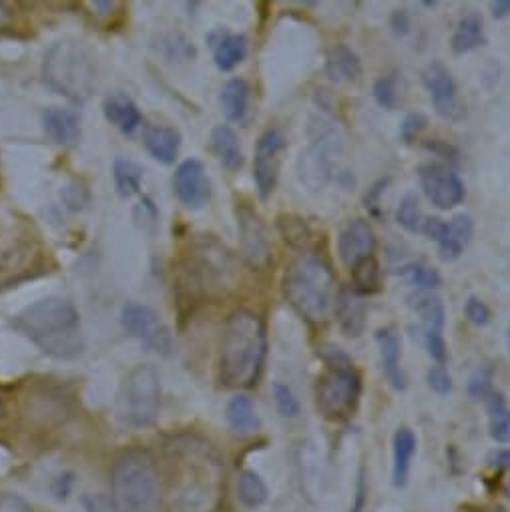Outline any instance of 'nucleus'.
<instances>
[{"label":"nucleus","instance_id":"f257e3e1","mask_svg":"<svg viewBox=\"0 0 510 512\" xmlns=\"http://www.w3.org/2000/svg\"><path fill=\"white\" fill-rule=\"evenodd\" d=\"M223 466L207 444L193 440L173 446L169 458V512H215L223 496Z\"/></svg>","mask_w":510,"mask_h":512},{"label":"nucleus","instance_id":"f03ea898","mask_svg":"<svg viewBox=\"0 0 510 512\" xmlns=\"http://www.w3.org/2000/svg\"><path fill=\"white\" fill-rule=\"evenodd\" d=\"M268 356V332L260 314L239 308L229 314L219 348V380L225 388L258 386Z\"/></svg>","mask_w":510,"mask_h":512},{"label":"nucleus","instance_id":"7ed1b4c3","mask_svg":"<svg viewBox=\"0 0 510 512\" xmlns=\"http://www.w3.org/2000/svg\"><path fill=\"white\" fill-rule=\"evenodd\" d=\"M13 326L49 358L77 360L85 350L79 312L65 298L53 296L25 308Z\"/></svg>","mask_w":510,"mask_h":512},{"label":"nucleus","instance_id":"20e7f679","mask_svg":"<svg viewBox=\"0 0 510 512\" xmlns=\"http://www.w3.org/2000/svg\"><path fill=\"white\" fill-rule=\"evenodd\" d=\"M340 286L334 270L318 255L302 253L294 258L282 278L286 302L310 324H326L340 296Z\"/></svg>","mask_w":510,"mask_h":512},{"label":"nucleus","instance_id":"39448f33","mask_svg":"<svg viewBox=\"0 0 510 512\" xmlns=\"http://www.w3.org/2000/svg\"><path fill=\"white\" fill-rule=\"evenodd\" d=\"M113 512H161L163 482L157 460L143 448L121 452L111 468Z\"/></svg>","mask_w":510,"mask_h":512},{"label":"nucleus","instance_id":"423d86ee","mask_svg":"<svg viewBox=\"0 0 510 512\" xmlns=\"http://www.w3.org/2000/svg\"><path fill=\"white\" fill-rule=\"evenodd\" d=\"M322 358L326 368L316 380V408L326 420H346L360 404L362 378L352 360L338 348H326Z\"/></svg>","mask_w":510,"mask_h":512},{"label":"nucleus","instance_id":"0eeeda50","mask_svg":"<svg viewBox=\"0 0 510 512\" xmlns=\"http://www.w3.org/2000/svg\"><path fill=\"white\" fill-rule=\"evenodd\" d=\"M45 79L69 99L85 101L97 85L95 59L81 43H59L45 59Z\"/></svg>","mask_w":510,"mask_h":512},{"label":"nucleus","instance_id":"6e6552de","mask_svg":"<svg viewBox=\"0 0 510 512\" xmlns=\"http://www.w3.org/2000/svg\"><path fill=\"white\" fill-rule=\"evenodd\" d=\"M119 416L133 428L155 424L161 410V378L153 366H137L125 378L119 402Z\"/></svg>","mask_w":510,"mask_h":512},{"label":"nucleus","instance_id":"1a4fd4ad","mask_svg":"<svg viewBox=\"0 0 510 512\" xmlns=\"http://www.w3.org/2000/svg\"><path fill=\"white\" fill-rule=\"evenodd\" d=\"M121 326L131 338L141 342L151 352L161 356L173 354V334L151 306L139 302L125 304L121 310Z\"/></svg>","mask_w":510,"mask_h":512},{"label":"nucleus","instance_id":"9d476101","mask_svg":"<svg viewBox=\"0 0 510 512\" xmlns=\"http://www.w3.org/2000/svg\"><path fill=\"white\" fill-rule=\"evenodd\" d=\"M237 229L243 260L253 270H266L274 258V245L264 217L249 205H237Z\"/></svg>","mask_w":510,"mask_h":512},{"label":"nucleus","instance_id":"9b49d317","mask_svg":"<svg viewBox=\"0 0 510 512\" xmlns=\"http://www.w3.org/2000/svg\"><path fill=\"white\" fill-rule=\"evenodd\" d=\"M286 151H288V137L278 127L264 131L258 143H255L253 181L262 199H268L274 193L280 179Z\"/></svg>","mask_w":510,"mask_h":512},{"label":"nucleus","instance_id":"f8f14e48","mask_svg":"<svg viewBox=\"0 0 510 512\" xmlns=\"http://www.w3.org/2000/svg\"><path fill=\"white\" fill-rule=\"evenodd\" d=\"M418 179L426 199L442 211L458 207L466 197V189L460 175L448 163L420 165Z\"/></svg>","mask_w":510,"mask_h":512},{"label":"nucleus","instance_id":"ddd939ff","mask_svg":"<svg viewBox=\"0 0 510 512\" xmlns=\"http://www.w3.org/2000/svg\"><path fill=\"white\" fill-rule=\"evenodd\" d=\"M197 270H193L203 288H229L235 280V260L225 245L213 237H205L197 245Z\"/></svg>","mask_w":510,"mask_h":512},{"label":"nucleus","instance_id":"4468645a","mask_svg":"<svg viewBox=\"0 0 510 512\" xmlns=\"http://www.w3.org/2000/svg\"><path fill=\"white\" fill-rule=\"evenodd\" d=\"M422 83L430 95L434 111L442 119L460 121L464 117V109L458 99L456 83H454L450 71L442 63L432 61L422 73Z\"/></svg>","mask_w":510,"mask_h":512},{"label":"nucleus","instance_id":"2eb2a0df","mask_svg":"<svg viewBox=\"0 0 510 512\" xmlns=\"http://www.w3.org/2000/svg\"><path fill=\"white\" fill-rule=\"evenodd\" d=\"M376 247H378V239H376L374 227L370 225L368 219H362V217L350 219L338 235V255H340V262L348 270H352L360 262L376 255Z\"/></svg>","mask_w":510,"mask_h":512},{"label":"nucleus","instance_id":"dca6fc26","mask_svg":"<svg viewBox=\"0 0 510 512\" xmlns=\"http://www.w3.org/2000/svg\"><path fill=\"white\" fill-rule=\"evenodd\" d=\"M173 189L185 207L201 209L211 197L205 165L197 159L183 161L173 175Z\"/></svg>","mask_w":510,"mask_h":512},{"label":"nucleus","instance_id":"f3484780","mask_svg":"<svg viewBox=\"0 0 510 512\" xmlns=\"http://www.w3.org/2000/svg\"><path fill=\"white\" fill-rule=\"evenodd\" d=\"M338 326L344 336L348 338H360L366 330L368 322V304L366 298L358 296L350 288H342L338 302H336V312H334Z\"/></svg>","mask_w":510,"mask_h":512},{"label":"nucleus","instance_id":"a211bd4d","mask_svg":"<svg viewBox=\"0 0 510 512\" xmlns=\"http://www.w3.org/2000/svg\"><path fill=\"white\" fill-rule=\"evenodd\" d=\"M376 344L380 348V358H382V368L396 390H406L408 378L402 368V348H400V338L392 328H380L376 332Z\"/></svg>","mask_w":510,"mask_h":512},{"label":"nucleus","instance_id":"6ab92c4d","mask_svg":"<svg viewBox=\"0 0 510 512\" xmlns=\"http://www.w3.org/2000/svg\"><path fill=\"white\" fill-rule=\"evenodd\" d=\"M474 233V221L470 215L460 213L446 221L444 233L438 241V255L442 262H454L464 253Z\"/></svg>","mask_w":510,"mask_h":512},{"label":"nucleus","instance_id":"aec40b11","mask_svg":"<svg viewBox=\"0 0 510 512\" xmlns=\"http://www.w3.org/2000/svg\"><path fill=\"white\" fill-rule=\"evenodd\" d=\"M416 434L408 426H400L392 438V484L404 488L408 484L412 458L416 454Z\"/></svg>","mask_w":510,"mask_h":512},{"label":"nucleus","instance_id":"412c9836","mask_svg":"<svg viewBox=\"0 0 510 512\" xmlns=\"http://www.w3.org/2000/svg\"><path fill=\"white\" fill-rule=\"evenodd\" d=\"M324 69L332 83H354L362 77V61L348 45L330 47Z\"/></svg>","mask_w":510,"mask_h":512},{"label":"nucleus","instance_id":"4be33fe9","mask_svg":"<svg viewBox=\"0 0 510 512\" xmlns=\"http://www.w3.org/2000/svg\"><path fill=\"white\" fill-rule=\"evenodd\" d=\"M43 129L49 139L61 147L75 145L81 135L79 117L73 111L61 107H49L43 113Z\"/></svg>","mask_w":510,"mask_h":512},{"label":"nucleus","instance_id":"5701e85b","mask_svg":"<svg viewBox=\"0 0 510 512\" xmlns=\"http://www.w3.org/2000/svg\"><path fill=\"white\" fill-rule=\"evenodd\" d=\"M143 143L153 159L163 165L175 163L181 149V135L173 127L147 125L143 131Z\"/></svg>","mask_w":510,"mask_h":512},{"label":"nucleus","instance_id":"b1692460","mask_svg":"<svg viewBox=\"0 0 510 512\" xmlns=\"http://www.w3.org/2000/svg\"><path fill=\"white\" fill-rule=\"evenodd\" d=\"M103 113L125 135H133L143 123L139 107L123 93H111L103 103Z\"/></svg>","mask_w":510,"mask_h":512},{"label":"nucleus","instance_id":"393cba45","mask_svg":"<svg viewBox=\"0 0 510 512\" xmlns=\"http://www.w3.org/2000/svg\"><path fill=\"white\" fill-rule=\"evenodd\" d=\"M486 45V35H484V23L482 17L474 11L466 13L460 17L452 39H450V49L454 55H466L472 53L480 47Z\"/></svg>","mask_w":510,"mask_h":512},{"label":"nucleus","instance_id":"a878e982","mask_svg":"<svg viewBox=\"0 0 510 512\" xmlns=\"http://www.w3.org/2000/svg\"><path fill=\"white\" fill-rule=\"evenodd\" d=\"M211 149L225 169L237 171L243 167L241 141L229 125H217L211 131Z\"/></svg>","mask_w":510,"mask_h":512},{"label":"nucleus","instance_id":"bb28decb","mask_svg":"<svg viewBox=\"0 0 510 512\" xmlns=\"http://www.w3.org/2000/svg\"><path fill=\"white\" fill-rule=\"evenodd\" d=\"M225 420L229 428L239 436L255 434L262 426L258 412H255V406L247 396H235L229 400L225 408Z\"/></svg>","mask_w":510,"mask_h":512},{"label":"nucleus","instance_id":"cd10ccee","mask_svg":"<svg viewBox=\"0 0 510 512\" xmlns=\"http://www.w3.org/2000/svg\"><path fill=\"white\" fill-rule=\"evenodd\" d=\"M249 99H251L249 83L239 77L229 79L221 89V107L225 117L233 123L245 121L249 111Z\"/></svg>","mask_w":510,"mask_h":512},{"label":"nucleus","instance_id":"c85d7f7f","mask_svg":"<svg viewBox=\"0 0 510 512\" xmlns=\"http://www.w3.org/2000/svg\"><path fill=\"white\" fill-rule=\"evenodd\" d=\"M412 308L420 318L422 334H442L446 326V310L436 294H420L412 300Z\"/></svg>","mask_w":510,"mask_h":512},{"label":"nucleus","instance_id":"c756f323","mask_svg":"<svg viewBox=\"0 0 510 512\" xmlns=\"http://www.w3.org/2000/svg\"><path fill=\"white\" fill-rule=\"evenodd\" d=\"M247 55V39L243 35L227 33L213 43V61L219 71H233Z\"/></svg>","mask_w":510,"mask_h":512},{"label":"nucleus","instance_id":"7c9ffc66","mask_svg":"<svg viewBox=\"0 0 510 512\" xmlns=\"http://www.w3.org/2000/svg\"><path fill=\"white\" fill-rule=\"evenodd\" d=\"M350 274H352V290L358 296L366 298V296H374L382 290V270H380L376 255H372V258L354 266L350 270Z\"/></svg>","mask_w":510,"mask_h":512},{"label":"nucleus","instance_id":"2f4dec72","mask_svg":"<svg viewBox=\"0 0 510 512\" xmlns=\"http://www.w3.org/2000/svg\"><path fill=\"white\" fill-rule=\"evenodd\" d=\"M237 498L247 508H260L270 498L268 484L255 470H243L237 480Z\"/></svg>","mask_w":510,"mask_h":512},{"label":"nucleus","instance_id":"473e14b6","mask_svg":"<svg viewBox=\"0 0 510 512\" xmlns=\"http://www.w3.org/2000/svg\"><path fill=\"white\" fill-rule=\"evenodd\" d=\"M488 432L490 438L498 444H510V410L502 394L494 392L488 400Z\"/></svg>","mask_w":510,"mask_h":512},{"label":"nucleus","instance_id":"72a5a7b5","mask_svg":"<svg viewBox=\"0 0 510 512\" xmlns=\"http://www.w3.org/2000/svg\"><path fill=\"white\" fill-rule=\"evenodd\" d=\"M278 229L284 235L286 243H290L292 247L302 249V251L312 249V245L316 241L312 227L306 223L304 217H298V215H280Z\"/></svg>","mask_w":510,"mask_h":512},{"label":"nucleus","instance_id":"f704fd0d","mask_svg":"<svg viewBox=\"0 0 510 512\" xmlns=\"http://www.w3.org/2000/svg\"><path fill=\"white\" fill-rule=\"evenodd\" d=\"M113 177H115V187L117 193L123 199L133 197L143 181V169L131 161V159H117L113 165Z\"/></svg>","mask_w":510,"mask_h":512},{"label":"nucleus","instance_id":"c9c22d12","mask_svg":"<svg viewBox=\"0 0 510 512\" xmlns=\"http://www.w3.org/2000/svg\"><path fill=\"white\" fill-rule=\"evenodd\" d=\"M424 215H422V207H420V199L416 193H406L400 199L398 211H396V221L400 227H404L410 233H420L422 231V223H424Z\"/></svg>","mask_w":510,"mask_h":512},{"label":"nucleus","instance_id":"e433bc0d","mask_svg":"<svg viewBox=\"0 0 510 512\" xmlns=\"http://www.w3.org/2000/svg\"><path fill=\"white\" fill-rule=\"evenodd\" d=\"M408 282L420 292V294H434V290H438L442 286V278L438 274V270L426 266V264H410L406 268L400 270Z\"/></svg>","mask_w":510,"mask_h":512},{"label":"nucleus","instance_id":"4c0bfd02","mask_svg":"<svg viewBox=\"0 0 510 512\" xmlns=\"http://www.w3.org/2000/svg\"><path fill=\"white\" fill-rule=\"evenodd\" d=\"M374 99L382 109L394 111L400 103V89H398V73H388L376 79L374 83Z\"/></svg>","mask_w":510,"mask_h":512},{"label":"nucleus","instance_id":"58836bf2","mask_svg":"<svg viewBox=\"0 0 510 512\" xmlns=\"http://www.w3.org/2000/svg\"><path fill=\"white\" fill-rule=\"evenodd\" d=\"M274 400H276V408L280 412L282 418H298L302 412V404L298 400V396L294 394V390L284 384V382H276L274 384Z\"/></svg>","mask_w":510,"mask_h":512},{"label":"nucleus","instance_id":"ea45409f","mask_svg":"<svg viewBox=\"0 0 510 512\" xmlns=\"http://www.w3.org/2000/svg\"><path fill=\"white\" fill-rule=\"evenodd\" d=\"M428 127V119L422 113H408L400 125V139L406 145H412Z\"/></svg>","mask_w":510,"mask_h":512},{"label":"nucleus","instance_id":"a19ab883","mask_svg":"<svg viewBox=\"0 0 510 512\" xmlns=\"http://www.w3.org/2000/svg\"><path fill=\"white\" fill-rule=\"evenodd\" d=\"M468 394L472 400H482L486 402L492 394H494V388H492V372L490 370H478L470 382H468Z\"/></svg>","mask_w":510,"mask_h":512},{"label":"nucleus","instance_id":"79ce46f5","mask_svg":"<svg viewBox=\"0 0 510 512\" xmlns=\"http://www.w3.org/2000/svg\"><path fill=\"white\" fill-rule=\"evenodd\" d=\"M426 382H428V388L432 392H436L438 396H446V394L452 392V376H450V372L446 370L444 364L432 366L426 372Z\"/></svg>","mask_w":510,"mask_h":512},{"label":"nucleus","instance_id":"37998d69","mask_svg":"<svg viewBox=\"0 0 510 512\" xmlns=\"http://www.w3.org/2000/svg\"><path fill=\"white\" fill-rule=\"evenodd\" d=\"M464 314H466V320L478 328L482 326H488L490 320H492V312L490 308L478 298V296H470L464 304Z\"/></svg>","mask_w":510,"mask_h":512},{"label":"nucleus","instance_id":"c03bdc74","mask_svg":"<svg viewBox=\"0 0 510 512\" xmlns=\"http://www.w3.org/2000/svg\"><path fill=\"white\" fill-rule=\"evenodd\" d=\"M422 342L428 356L436 364H444L448 360V346H446L444 334H422Z\"/></svg>","mask_w":510,"mask_h":512},{"label":"nucleus","instance_id":"a18cd8bd","mask_svg":"<svg viewBox=\"0 0 510 512\" xmlns=\"http://www.w3.org/2000/svg\"><path fill=\"white\" fill-rule=\"evenodd\" d=\"M0 512H35V510L23 496L13 492H0Z\"/></svg>","mask_w":510,"mask_h":512},{"label":"nucleus","instance_id":"49530a36","mask_svg":"<svg viewBox=\"0 0 510 512\" xmlns=\"http://www.w3.org/2000/svg\"><path fill=\"white\" fill-rule=\"evenodd\" d=\"M424 147H426L430 153L438 155L440 159L448 161V165H450V163H458V159H460V153H458V149H456L454 145L446 143V141L434 139V141H428V143H424Z\"/></svg>","mask_w":510,"mask_h":512},{"label":"nucleus","instance_id":"de8ad7c7","mask_svg":"<svg viewBox=\"0 0 510 512\" xmlns=\"http://www.w3.org/2000/svg\"><path fill=\"white\" fill-rule=\"evenodd\" d=\"M386 185H388V179H380V181H376V183L366 191V195H364V205H366V209H368L374 217H380V197H382Z\"/></svg>","mask_w":510,"mask_h":512},{"label":"nucleus","instance_id":"09e8293b","mask_svg":"<svg viewBox=\"0 0 510 512\" xmlns=\"http://www.w3.org/2000/svg\"><path fill=\"white\" fill-rule=\"evenodd\" d=\"M410 27H412V23H410V15H408L404 9H400V11H392V15H390V29H392V33H394V35L404 37V35H408V33H410Z\"/></svg>","mask_w":510,"mask_h":512},{"label":"nucleus","instance_id":"8fccbe9b","mask_svg":"<svg viewBox=\"0 0 510 512\" xmlns=\"http://www.w3.org/2000/svg\"><path fill=\"white\" fill-rule=\"evenodd\" d=\"M444 227H446L444 219H440V217H426L424 223H422V231L420 233H424L428 239L438 243L442 233H444Z\"/></svg>","mask_w":510,"mask_h":512},{"label":"nucleus","instance_id":"3c124183","mask_svg":"<svg viewBox=\"0 0 510 512\" xmlns=\"http://www.w3.org/2000/svg\"><path fill=\"white\" fill-rule=\"evenodd\" d=\"M488 9L494 19H498V21L508 19L510 17V0H492V3H488Z\"/></svg>","mask_w":510,"mask_h":512},{"label":"nucleus","instance_id":"603ef678","mask_svg":"<svg viewBox=\"0 0 510 512\" xmlns=\"http://www.w3.org/2000/svg\"><path fill=\"white\" fill-rule=\"evenodd\" d=\"M71 488H73V478H71V474H65V476H59V478H57L55 494H57L59 498H67V494L71 492Z\"/></svg>","mask_w":510,"mask_h":512},{"label":"nucleus","instance_id":"864d4df0","mask_svg":"<svg viewBox=\"0 0 510 512\" xmlns=\"http://www.w3.org/2000/svg\"><path fill=\"white\" fill-rule=\"evenodd\" d=\"M11 21H13V13H11L9 5L7 3H0V29L9 27Z\"/></svg>","mask_w":510,"mask_h":512},{"label":"nucleus","instance_id":"5fc2aeb1","mask_svg":"<svg viewBox=\"0 0 510 512\" xmlns=\"http://www.w3.org/2000/svg\"><path fill=\"white\" fill-rule=\"evenodd\" d=\"M494 460H496V464H498L500 468L510 470V448H508V450H498V452L494 454Z\"/></svg>","mask_w":510,"mask_h":512},{"label":"nucleus","instance_id":"6e6d98bb","mask_svg":"<svg viewBox=\"0 0 510 512\" xmlns=\"http://www.w3.org/2000/svg\"><path fill=\"white\" fill-rule=\"evenodd\" d=\"M472 512H500V508H476V510H472Z\"/></svg>","mask_w":510,"mask_h":512},{"label":"nucleus","instance_id":"4d7b16f0","mask_svg":"<svg viewBox=\"0 0 510 512\" xmlns=\"http://www.w3.org/2000/svg\"><path fill=\"white\" fill-rule=\"evenodd\" d=\"M508 352H510V328H508Z\"/></svg>","mask_w":510,"mask_h":512}]
</instances>
